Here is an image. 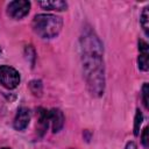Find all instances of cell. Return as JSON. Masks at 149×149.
Here are the masks:
<instances>
[{
  "label": "cell",
  "instance_id": "6da1fadb",
  "mask_svg": "<svg viewBox=\"0 0 149 149\" xmlns=\"http://www.w3.org/2000/svg\"><path fill=\"white\" fill-rule=\"evenodd\" d=\"M80 52L83 72L92 95L100 97L105 88L102 62V44L98 36L87 29L80 37Z\"/></svg>",
  "mask_w": 149,
  "mask_h": 149
},
{
  "label": "cell",
  "instance_id": "7a4b0ae2",
  "mask_svg": "<svg viewBox=\"0 0 149 149\" xmlns=\"http://www.w3.org/2000/svg\"><path fill=\"white\" fill-rule=\"evenodd\" d=\"M62 26V19L52 14H38L33 20L34 31L42 38L55 37L61 31Z\"/></svg>",
  "mask_w": 149,
  "mask_h": 149
},
{
  "label": "cell",
  "instance_id": "3957f363",
  "mask_svg": "<svg viewBox=\"0 0 149 149\" xmlns=\"http://www.w3.org/2000/svg\"><path fill=\"white\" fill-rule=\"evenodd\" d=\"M20 83V74L19 72L8 65H1L0 66V84L8 88L13 90Z\"/></svg>",
  "mask_w": 149,
  "mask_h": 149
},
{
  "label": "cell",
  "instance_id": "277c9868",
  "mask_svg": "<svg viewBox=\"0 0 149 149\" xmlns=\"http://www.w3.org/2000/svg\"><path fill=\"white\" fill-rule=\"evenodd\" d=\"M30 2L26 0H15L9 2L7 7V13L13 19H22L29 13Z\"/></svg>",
  "mask_w": 149,
  "mask_h": 149
},
{
  "label": "cell",
  "instance_id": "5b68a950",
  "mask_svg": "<svg viewBox=\"0 0 149 149\" xmlns=\"http://www.w3.org/2000/svg\"><path fill=\"white\" fill-rule=\"evenodd\" d=\"M30 121V112L26 107H21L17 109V113L14 119V128L16 130H23L27 128Z\"/></svg>",
  "mask_w": 149,
  "mask_h": 149
},
{
  "label": "cell",
  "instance_id": "8992f818",
  "mask_svg": "<svg viewBox=\"0 0 149 149\" xmlns=\"http://www.w3.org/2000/svg\"><path fill=\"white\" fill-rule=\"evenodd\" d=\"M139 69H141L142 71H147L149 69V48L148 44L142 40L139 41Z\"/></svg>",
  "mask_w": 149,
  "mask_h": 149
},
{
  "label": "cell",
  "instance_id": "52a82bcc",
  "mask_svg": "<svg viewBox=\"0 0 149 149\" xmlns=\"http://www.w3.org/2000/svg\"><path fill=\"white\" fill-rule=\"evenodd\" d=\"M49 122L51 123L52 132H59L64 126V115L62 111L58 108H52L49 112Z\"/></svg>",
  "mask_w": 149,
  "mask_h": 149
},
{
  "label": "cell",
  "instance_id": "ba28073f",
  "mask_svg": "<svg viewBox=\"0 0 149 149\" xmlns=\"http://www.w3.org/2000/svg\"><path fill=\"white\" fill-rule=\"evenodd\" d=\"M40 6L44 9H51V10H64L68 7V3L62 0H51V1H41Z\"/></svg>",
  "mask_w": 149,
  "mask_h": 149
},
{
  "label": "cell",
  "instance_id": "9c48e42d",
  "mask_svg": "<svg viewBox=\"0 0 149 149\" xmlns=\"http://www.w3.org/2000/svg\"><path fill=\"white\" fill-rule=\"evenodd\" d=\"M48 125H49V112L43 108H38V129L43 133L47 130Z\"/></svg>",
  "mask_w": 149,
  "mask_h": 149
},
{
  "label": "cell",
  "instance_id": "30bf717a",
  "mask_svg": "<svg viewBox=\"0 0 149 149\" xmlns=\"http://www.w3.org/2000/svg\"><path fill=\"white\" fill-rule=\"evenodd\" d=\"M148 21H149V13H148V7H146L143 9V12L141 14V19H140V22L142 24V28H143L146 35H149V30H148L149 23H148Z\"/></svg>",
  "mask_w": 149,
  "mask_h": 149
},
{
  "label": "cell",
  "instance_id": "8fae6325",
  "mask_svg": "<svg viewBox=\"0 0 149 149\" xmlns=\"http://www.w3.org/2000/svg\"><path fill=\"white\" fill-rule=\"evenodd\" d=\"M142 120H143V115H142L141 111L137 109L136 114H135V120H134V135H136V136L140 134V127H141Z\"/></svg>",
  "mask_w": 149,
  "mask_h": 149
},
{
  "label": "cell",
  "instance_id": "7c38bea8",
  "mask_svg": "<svg viewBox=\"0 0 149 149\" xmlns=\"http://www.w3.org/2000/svg\"><path fill=\"white\" fill-rule=\"evenodd\" d=\"M148 94H149V86L148 84L146 83L142 87V99H143V104H144V107L148 108L149 107V99H148Z\"/></svg>",
  "mask_w": 149,
  "mask_h": 149
},
{
  "label": "cell",
  "instance_id": "4fadbf2b",
  "mask_svg": "<svg viewBox=\"0 0 149 149\" xmlns=\"http://www.w3.org/2000/svg\"><path fill=\"white\" fill-rule=\"evenodd\" d=\"M142 144L144 147H148L149 146V139H148V127H146L143 129V133H142Z\"/></svg>",
  "mask_w": 149,
  "mask_h": 149
},
{
  "label": "cell",
  "instance_id": "5bb4252c",
  "mask_svg": "<svg viewBox=\"0 0 149 149\" xmlns=\"http://www.w3.org/2000/svg\"><path fill=\"white\" fill-rule=\"evenodd\" d=\"M125 149H137V146H136L135 142L130 141V142H128V143L126 144V148H125Z\"/></svg>",
  "mask_w": 149,
  "mask_h": 149
},
{
  "label": "cell",
  "instance_id": "9a60e30c",
  "mask_svg": "<svg viewBox=\"0 0 149 149\" xmlns=\"http://www.w3.org/2000/svg\"><path fill=\"white\" fill-rule=\"evenodd\" d=\"M2 149H9V148H2Z\"/></svg>",
  "mask_w": 149,
  "mask_h": 149
}]
</instances>
